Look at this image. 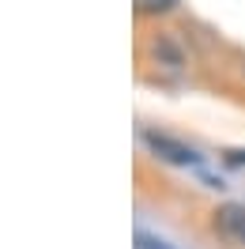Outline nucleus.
<instances>
[{
    "instance_id": "nucleus-1",
    "label": "nucleus",
    "mask_w": 245,
    "mask_h": 249,
    "mask_svg": "<svg viewBox=\"0 0 245 249\" xmlns=\"http://www.w3.org/2000/svg\"><path fill=\"white\" fill-rule=\"evenodd\" d=\"M143 143H147L158 159L174 162V166H192V170H200V155L196 151L185 147V143H177V140H170V136H162V132H143Z\"/></svg>"
},
{
    "instance_id": "nucleus-2",
    "label": "nucleus",
    "mask_w": 245,
    "mask_h": 249,
    "mask_svg": "<svg viewBox=\"0 0 245 249\" xmlns=\"http://www.w3.org/2000/svg\"><path fill=\"white\" fill-rule=\"evenodd\" d=\"M215 231L223 234L230 246H245V208L242 204H223L215 212Z\"/></svg>"
},
{
    "instance_id": "nucleus-3",
    "label": "nucleus",
    "mask_w": 245,
    "mask_h": 249,
    "mask_svg": "<svg viewBox=\"0 0 245 249\" xmlns=\"http://www.w3.org/2000/svg\"><path fill=\"white\" fill-rule=\"evenodd\" d=\"M132 4H136L140 16H158V12H170L177 0H132Z\"/></svg>"
},
{
    "instance_id": "nucleus-4",
    "label": "nucleus",
    "mask_w": 245,
    "mask_h": 249,
    "mask_svg": "<svg viewBox=\"0 0 245 249\" xmlns=\"http://www.w3.org/2000/svg\"><path fill=\"white\" fill-rule=\"evenodd\" d=\"M136 249H170V246L158 242V238H151V234H136Z\"/></svg>"
}]
</instances>
